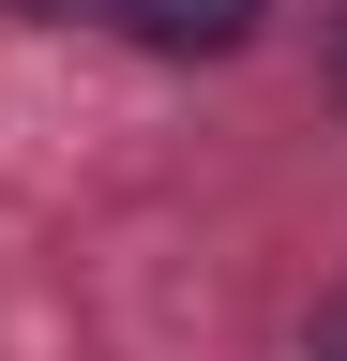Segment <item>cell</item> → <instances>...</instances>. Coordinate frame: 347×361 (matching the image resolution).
<instances>
[{"label":"cell","mask_w":347,"mask_h":361,"mask_svg":"<svg viewBox=\"0 0 347 361\" xmlns=\"http://www.w3.org/2000/svg\"><path fill=\"white\" fill-rule=\"evenodd\" d=\"M121 30L151 45V61H227V45L257 30V0H106Z\"/></svg>","instance_id":"6da1fadb"},{"label":"cell","mask_w":347,"mask_h":361,"mask_svg":"<svg viewBox=\"0 0 347 361\" xmlns=\"http://www.w3.org/2000/svg\"><path fill=\"white\" fill-rule=\"evenodd\" d=\"M317 361H347V301H332V316H317Z\"/></svg>","instance_id":"7a4b0ae2"},{"label":"cell","mask_w":347,"mask_h":361,"mask_svg":"<svg viewBox=\"0 0 347 361\" xmlns=\"http://www.w3.org/2000/svg\"><path fill=\"white\" fill-rule=\"evenodd\" d=\"M0 16H76V0H0Z\"/></svg>","instance_id":"3957f363"},{"label":"cell","mask_w":347,"mask_h":361,"mask_svg":"<svg viewBox=\"0 0 347 361\" xmlns=\"http://www.w3.org/2000/svg\"><path fill=\"white\" fill-rule=\"evenodd\" d=\"M332 90H347V16H332Z\"/></svg>","instance_id":"277c9868"}]
</instances>
